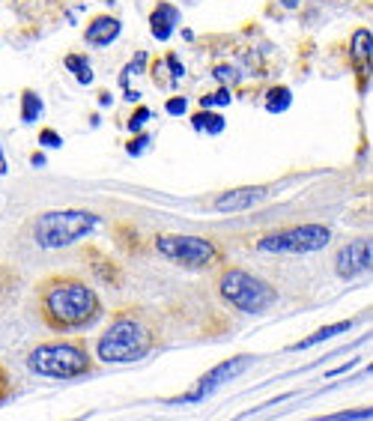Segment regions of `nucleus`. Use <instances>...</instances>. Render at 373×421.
Listing matches in <instances>:
<instances>
[{"instance_id": "obj_7", "label": "nucleus", "mask_w": 373, "mask_h": 421, "mask_svg": "<svg viewBox=\"0 0 373 421\" xmlns=\"http://www.w3.org/2000/svg\"><path fill=\"white\" fill-rule=\"evenodd\" d=\"M155 248L185 269H209L221 260V251L203 236H158Z\"/></svg>"}, {"instance_id": "obj_14", "label": "nucleus", "mask_w": 373, "mask_h": 421, "mask_svg": "<svg viewBox=\"0 0 373 421\" xmlns=\"http://www.w3.org/2000/svg\"><path fill=\"white\" fill-rule=\"evenodd\" d=\"M350 51H353V60H355V66L358 69H367L370 66V51H373V33L370 30H355V36H353V45H350Z\"/></svg>"}, {"instance_id": "obj_26", "label": "nucleus", "mask_w": 373, "mask_h": 421, "mask_svg": "<svg viewBox=\"0 0 373 421\" xmlns=\"http://www.w3.org/2000/svg\"><path fill=\"white\" fill-rule=\"evenodd\" d=\"M167 66H170V72H173V81H179L182 75H185V69H182V63L177 60V57H173V54H167V60H165Z\"/></svg>"}, {"instance_id": "obj_24", "label": "nucleus", "mask_w": 373, "mask_h": 421, "mask_svg": "<svg viewBox=\"0 0 373 421\" xmlns=\"http://www.w3.org/2000/svg\"><path fill=\"white\" fill-rule=\"evenodd\" d=\"M146 144H150V134H141V138H135V141H131V144L126 146V149H129V156H141Z\"/></svg>"}, {"instance_id": "obj_31", "label": "nucleus", "mask_w": 373, "mask_h": 421, "mask_svg": "<svg viewBox=\"0 0 373 421\" xmlns=\"http://www.w3.org/2000/svg\"><path fill=\"white\" fill-rule=\"evenodd\" d=\"M299 4V0H284V6H296Z\"/></svg>"}, {"instance_id": "obj_20", "label": "nucleus", "mask_w": 373, "mask_h": 421, "mask_svg": "<svg viewBox=\"0 0 373 421\" xmlns=\"http://www.w3.org/2000/svg\"><path fill=\"white\" fill-rule=\"evenodd\" d=\"M221 105H230V90L221 87L218 93H212V96H203L201 99V108L206 111V108H221Z\"/></svg>"}, {"instance_id": "obj_11", "label": "nucleus", "mask_w": 373, "mask_h": 421, "mask_svg": "<svg viewBox=\"0 0 373 421\" xmlns=\"http://www.w3.org/2000/svg\"><path fill=\"white\" fill-rule=\"evenodd\" d=\"M177 21H179V9L173 4H158L153 9L150 16V30L153 36L158 39V42H167V39L173 36V30H177Z\"/></svg>"}, {"instance_id": "obj_12", "label": "nucleus", "mask_w": 373, "mask_h": 421, "mask_svg": "<svg viewBox=\"0 0 373 421\" xmlns=\"http://www.w3.org/2000/svg\"><path fill=\"white\" fill-rule=\"evenodd\" d=\"M117 36H119V21L111 18V16H99L96 21L87 27V33H84L87 42H90V45H99V48L111 45Z\"/></svg>"}, {"instance_id": "obj_28", "label": "nucleus", "mask_w": 373, "mask_h": 421, "mask_svg": "<svg viewBox=\"0 0 373 421\" xmlns=\"http://www.w3.org/2000/svg\"><path fill=\"white\" fill-rule=\"evenodd\" d=\"M6 388H9V376H6V371L0 368V400L6 398Z\"/></svg>"}, {"instance_id": "obj_8", "label": "nucleus", "mask_w": 373, "mask_h": 421, "mask_svg": "<svg viewBox=\"0 0 373 421\" xmlns=\"http://www.w3.org/2000/svg\"><path fill=\"white\" fill-rule=\"evenodd\" d=\"M251 362H254V356H236V359H227V362H221V364H215L209 374H203L201 376V383H197V388L194 391H189V395H182L179 398V403H194V400H203L206 395H212L218 386H224V383H230V379H236V376H242L248 368H251Z\"/></svg>"}, {"instance_id": "obj_4", "label": "nucleus", "mask_w": 373, "mask_h": 421, "mask_svg": "<svg viewBox=\"0 0 373 421\" xmlns=\"http://www.w3.org/2000/svg\"><path fill=\"white\" fill-rule=\"evenodd\" d=\"M28 368L39 376L75 379L90 371V352L84 344H75V341H51L30 352Z\"/></svg>"}, {"instance_id": "obj_1", "label": "nucleus", "mask_w": 373, "mask_h": 421, "mask_svg": "<svg viewBox=\"0 0 373 421\" xmlns=\"http://www.w3.org/2000/svg\"><path fill=\"white\" fill-rule=\"evenodd\" d=\"M99 296L81 278H51L39 287V314L54 332L84 329L99 317Z\"/></svg>"}, {"instance_id": "obj_22", "label": "nucleus", "mask_w": 373, "mask_h": 421, "mask_svg": "<svg viewBox=\"0 0 373 421\" xmlns=\"http://www.w3.org/2000/svg\"><path fill=\"white\" fill-rule=\"evenodd\" d=\"M39 144L48 146V149H54V146H63V138L54 129H42V132H39Z\"/></svg>"}, {"instance_id": "obj_5", "label": "nucleus", "mask_w": 373, "mask_h": 421, "mask_svg": "<svg viewBox=\"0 0 373 421\" xmlns=\"http://www.w3.org/2000/svg\"><path fill=\"white\" fill-rule=\"evenodd\" d=\"M218 290H221L224 302H230L236 311H242V314H263L278 299L269 281L257 278L254 272H245V269H227L218 281Z\"/></svg>"}, {"instance_id": "obj_30", "label": "nucleus", "mask_w": 373, "mask_h": 421, "mask_svg": "<svg viewBox=\"0 0 373 421\" xmlns=\"http://www.w3.org/2000/svg\"><path fill=\"white\" fill-rule=\"evenodd\" d=\"M33 165H36V168H42V165H45V156H42V153H36V156H33Z\"/></svg>"}, {"instance_id": "obj_2", "label": "nucleus", "mask_w": 373, "mask_h": 421, "mask_svg": "<svg viewBox=\"0 0 373 421\" xmlns=\"http://www.w3.org/2000/svg\"><path fill=\"white\" fill-rule=\"evenodd\" d=\"M153 344H155V335L143 320L117 317L102 332L96 344V356L99 362H108V364H129V362H141L153 350Z\"/></svg>"}, {"instance_id": "obj_21", "label": "nucleus", "mask_w": 373, "mask_h": 421, "mask_svg": "<svg viewBox=\"0 0 373 421\" xmlns=\"http://www.w3.org/2000/svg\"><path fill=\"white\" fill-rule=\"evenodd\" d=\"M146 120H153V111H150V108H143V105H141L138 111L129 117V132H141V129L146 126Z\"/></svg>"}, {"instance_id": "obj_29", "label": "nucleus", "mask_w": 373, "mask_h": 421, "mask_svg": "<svg viewBox=\"0 0 373 421\" xmlns=\"http://www.w3.org/2000/svg\"><path fill=\"white\" fill-rule=\"evenodd\" d=\"M9 171V161H6V156H4V149H0V176H4Z\"/></svg>"}, {"instance_id": "obj_25", "label": "nucleus", "mask_w": 373, "mask_h": 421, "mask_svg": "<svg viewBox=\"0 0 373 421\" xmlns=\"http://www.w3.org/2000/svg\"><path fill=\"white\" fill-rule=\"evenodd\" d=\"M185 108H189V99H182V96H177V99H170L167 102V114H185Z\"/></svg>"}, {"instance_id": "obj_10", "label": "nucleus", "mask_w": 373, "mask_h": 421, "mask_svg": "<svg viewBox=\"0 0 373 421\" xmlns=\"http://www.w3.org/2000/svg\"><path fill=\"white\" fill-rule=\"evenodd\" d=\"M269 195L263 185H245V188H233V192H224L221 197H215V207L218 212H245L251 207H257V203Z\"/></svg>"}, {"instance_id": "obj_9", "label": "nucleus", "mask_w": 373, "mask_h": 421, "mask_svg": "<svg viewBox=\"0 0 373 421\" xmlns=\"http://www.w3.org/2000/svg\"><path fill=\"white\" fill-rule=\"evenodd\" d=\"M338 275L341 278H355L370 269V242L367 239H355L346 248L338 251Z\"/></svg>"}, {"instance_id": "obj_23", "label": "nucleus", "mask_w": 373, "mask_h": 421, "mask_svg": "<svg viewBox=\"0 0 373 421\" xmlns=\"http://www.w3.org/2000/svg\"><path fill=\"white\" fill-rule=\"evenodd\" d=\"M370 421V410H358V413H338V415H328V421Z\"/></svg>"}, {"instance_id": "obj_18", "label": "nucleus", "mask_w": 373, "mask_h": 421, "mask_svg": "<svg viewBox=\"0 0 373 421\" xmlns=\"http://www.w3.org/2000/svg\"><path fill=\"white\" fill-rule=\"evenodd\" d=\"M66 69L75 72V78L81 81V84H90V81H93V69H90V60H87V57L69 54V57H66Z\"/></svg>"}, {"instance_id": "obj_19", "label": "nucleus", "mask_w": 373, "mask_h": 421, "mask_svg": "<svg viewBox=\"0 0 373 421\" xmlns=\"http://www.w3.org/2000/svg\"><path fill=\"white\" fill-rule=\"evenodd\" d=\"M143 66H146V54H143V51H138V54H135V60L126 63V66H123V72H119V84L129 87V78H135V75L143 69Z\"/></svg>"}, {"instance_id": "obj_3", "label": "nucleus", "mask_w": 373, "mask_h": 421, "mask_svg": "<svg viewBox=\"0 0 373 421\" xmlns=\"http://www.w3.org/2000/svg\"><path fill=\"white\" fill-rule=\"evenodd\" d=\"M93 230H99V215L81 209H57L39 215L33 221V239L42 248H66L72 242L90 236Z\"/></svg>"}, {"instance_id": "obj_16", "label": "nucleus", "mask_w": 373, "mask_h": 421, "mask_svg": "<svg viewBox=\"0 0 373 421\" xmlns=\"http://www.w3.org/2000/svg\"><path fill=\"white\" fill-rule=\"evenodd\" d=\"M290 105H292V93H290V87H272V90H269V96H266V108H269L272 114L287 111Z\"/></svg>"}, {"instance_id": "obj_15", "label": "nucleus", "mask_w": 373, "mask_h": 421, "mask_svg": "<svg viewBox=\"0 0 373 421\" xmlns=\"http://www.w3.org/2000/svg\"><path fill=\"white\" fill-rule=\"evenodd\" d=\"M191 126H194V132L221 134L227 123H224V117H221V114H212L209 108H206V111H201V114H194V117H191Z\"/></svg>"}, {"instance_id": "obj_6", "label": "nucleus", "mask_w": 373, "mask_h": 421, "mask_svg": "<svg viewBox=\"0 0 373 421\" xmlns=\"http://www.w3.org/2000/svg\"><path fill=\"white\" fill-rule=\"evenodd\" d=\"M331 239V230L326 224H299L269 233L257 242V248L266 254H311L326 248Z\"/></svg>"}, {"instance_id": "obj_27", "label": "nucleus", "mask_w": 373, "mask_h": 421, "mask_svg": "<svg viewBox=\"0 0 373 421\" xmlns=\"http://www.w3.org/2000/svg\"><path fill=\"white\" fill-rule=\"evenodd\" d=\"M215 78L221 81V84H224V81H227V84H230V81H236L239 75L230 69V66H218V69H215Z\"/></svg>"}, {"instance_id": "obj_13", "label": "nucleus", "mask_w": 373, "mask_h": 421, "mask_svg": "<svg viewBox=\"0 0 373 421\" xmlns=\"http://www.w3.org/2000/svg\"><path fill=\"white\" fill-rule=\"evenodd\" d=\"M350 329H353V323H350V320H343V323H328V325H323V329H316L311 338H304V341L292 344L290 350H308V347H316V344H326L328 338L343 335V332H350Z\"/></svg>"}, {"instance_id": "obj_17", "label": "nucleus", "mask_w": 373, "mask_h": 421, "mask_svg": "<svg viewBox=\"0 0 373 421\" xmlns=\"http://www.w3.org/2000/svg\"><path fill=\"white\" fill-rule=\"evenodd\" d=\"M21 123H36L39 117H42V99L36 96V93H24V99H21Z\"/></svg>"}]
</instances>
